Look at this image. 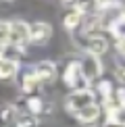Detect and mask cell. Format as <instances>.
<instances>
[{
    "label": "cell",
    "mask_w": 125,
    "mask_h": 127,
    "mask_svg": "<svg viewBox=\"0 0 125 127\" xmlns=\"http://www.w3.org/2000/svg\"><path fill=\"white\" fill-rule=\"evenodd\" d=\"M121 127H125V123H123V125H121Z\"/></svg>",
    "instance_id": "19"
},
{
    "label": "cell",
    "mask_w": 125,
    "mask_h": 127,
    "mask_svg": "<svg viewBox=\"0 0 125 127\" xmlns=\"http://www.w3.org/2000/svg\"><path fill=\"white\" fill-rule=\"evenodd\" d=\"M0 56H2V61H8V63H17L21 59V48L19 46H4V48H0Z\"/></svg>",
    "instance_id": "9"
},
{
    "label": "cell",
    "mask_w": 125,
    "mask_h": 127,
    "mask_svg": "<svg viewBox=\"0 0 125 127\" xmlns=\"http://www.w3.org/2000/svg\"><path fill=\"white\" fill-rule=\"evenodd\" d=\"M38 77H35V73H33V69H29L27 73H25L23 75V83H21V86H23V90L25 92H35V90H38Z\"/></svg>",
    "instance_id": "10"
},
{
    "label": "cell",
    "mask_w": 125,
    "mask_h": 127,
    "mask_svg": "<svg viewBox=\"0 0 125 127\" xmlns=\"http://www.w3.org/2000/svg\"><path fill=\"white\" fill-rule=\"evenodd\" d=\"M79 21H81V13L73 10V13H69V15L65 17V27H67V29H75L77 25H79Z\"/></svg>",
    "instance_id": "13"
},
{
    "label": "cell",
    "mask_w": 125,
    "mask_h": 127,
    "mask_svg": "<svg viewBox=\"0 0 125 127\" xmlns=\"http://www.w3.org/2000/svg\"><path fill=\"white\" fill-rule=\"evenodd\" d=\"M100 92H102V96L106 98V102L111 104V83H108V81H102V83H100Z\"/></svg>",
    "instance_id": "17"
},
{
    "label": "cell",
    "mask_w": 125,
    "mask_h": 127,
    "mask_svg": "<svg viewBox=\"0 0 125 127\" xmlns=\"http://www.w3.org/2000/svg\"><path fill=\"white\" fill-rule=\"evenodd\" d=\"M50 35H52V27L46 21H35L29 27V42H33V44H44L50 40Z\"/></svg>",
    "instance_id": "4"
},
{
    "label": "cell",
    "mask_w": 125,
    "mask_h": 127,
    "mask_svg": "<svg viewBox=\"0 0 125 127\" xmlns=\"http://www.w3.org/2000/svg\"><path fill=\"white\" fill-rule=\"evenodd\" d=\"M8 46V21H0V48Z\"/></svg>",
    "instance_id": "14"
},
{
    "label": "cell",
    "mask_w": 125,
    "mask_h": 127,
    "mask_svg": "<svg viewBox=\"0 0 125 127\" xmlns=\"http://www.w3.org/2000/svg\"><path fill=\"white\" fill-rule=\"evenodd\" d=\"M29 42V25L23 21H8V44L23 46Z\"/></svg>",
    "instance_id": "2"
},
{
    "label": "cell",
    "mask_w": 125,
    "mask_h": 127,
    "mask_svg": "<svg viewBox=\"0 0 125 127\" xmlns=\"http://www.w3.org/2000/svg\"><path fill=\"white\" fill-rule=\"evenodd\" d=\"M17 127H38V119L29 113H21L17 117Z\"/></svg>",
    "instance_id": "12"
},
{
    "label": "cell",
    "mask_w": 125,
    "mask_h": 127,
    "mask_svg": "<svg viewBox=\"0 0 125 127\" xmlns=\"http://www.w3.org/2000/svg\"><path fill=\"white\" fill-rule=\"evenodd\" d=\"M27 106H29L27 113L35 117V115H38L40 110H42V100H40V98H29V100H27Z\"/></svg>",
    "instance_id": "15"
},
{
    "label": "cell",
    "mask_w": 125,
    "mask_h": 127,
    "mask_svg": "<svg viewBox=\"0 0 125 127\" xmlns=\"http://www.w3.org/2000/svg\"><path fill=\"white\" fill-rule=\"evenodd\" d=\"M17 73V63H8L0 59V79H10Z\"/></svg>",
    "instance_id": "11"
},
{
    "label": "cell",
    "mask_w": 125,
    "mask_h": 127,
    "mask_svg": "<svg viewBox=\"0 0 125 127\" xmlns=\"http://www.w3.org/2000/svg\"><path fill=\"white\" fill-rule=\"evenodd\" d=\"M92 102H96V100H94V94L90 92V90H88V92H73V94L67 96L65 106H67L69 113L75 115V113H79L83 106H88V104H92Z\"/></svg>",
    "instance_id": "3"
},
{
    "label": "cell",
    "mask_w": 125,
    "mask_h": 127,
    "mask_svg": "<svg viewBox=\"0 0 125 127\" xmlns=\"http://www.w3.org/2000/svg\"><path fill=\"white\" fill-rule=\"evenodd\" d=\"M86 48H88V52H90V56H102L104 52L108 50V44H106V40L102 38V35H96V33H92L90 38H88V42H86Z\"/></svg>",
    "instance_id": "6"
},
{
    "label": "cell",
    "mask_w": 125,
    "mask_h": 127,
    "mask_svg": "<svg viewBox=\"0 0 125 127\" xmlns=\"http://www.w3.org/2000/svg\"><path fill=\"white\" fill-rule=\"evenodd\" d=\"M119 50H121V56H125V38H119Z\"/></svg>",
    "instance_id": "18"
},
{
    "label": "cell",
    "mask_w": 125,
    "mask_h": 127,
    "mask_svg": "<svg viewBox=\"0 0 125 127\" xmlns=\"http://www.w3.org/2000/svg\"><path fill=\"white\" fill-rule=\"evenodd\" d=\"M65 83L69 86L71 90H75V92H88V77L86 73H83V69L79 63H71L69 67H67L65 71Z\"/></svg>",
    "instance_id": "1"
},
{
    "label": "cell",
    "mask_w": 125,
    "mask_h": 127,
    "mask_svg": "<svg viewBox=\"0 0 125 127\" xmlns=\"http://www.w3.org/2000/svg\"><path fill=\"white\" fill-rule=\"evenodd\" d=\"M81 69H83V73H86V77H88V81H90L92 77H98L100 75V61L96 59V56H88L83 63H79Z\"/></svg>",
    "instance_id": "8"
},
{
    "label": "cell",
    "mask_w": 125,
    "mask_h": 127,
    "mask_svg": "<svg viewBox=\"0 0 125 127\" xmlns=\"http://www.w3.org/2000/svg\"><path fill=\"white\" fill-rule=\"evenodd\" d=\"M117 77L125 81V56H119L117 59Z\"/></svg>",
    "instance_id": "16"
},
{
    "label": "cell",
    "mask_w": 125,
    "mask_h": 127,
    "mask_svg": "<svg viewBox=\"0 0 125 127\" xmlns=\"http://www.w3.org/2000/svg\"><path fill=\"white\" fill-rule=\"evenodd\" d=\"M33 73H35V77H38L40 83H50V81L56 79V67L50 61H40L33 67Z\"/></svg>",
    "instance_id": "5"
},
{
    "label": "cell",
    "mask_w": 125,
    "mask_h": 127,
    "mask_svg": "<svg viewBox=\"0 0 125 127\" xmlns=\"http://www.w3.org/2000/svg\"><path fill=\"white\" fill-rule=\"evenodd\" d=\"M98 115H100V108H98L96 102H92V104H88V106H83L79 113H75V117L79 119L81 123H92V121L98 119Z\"/></svg>",
    "instance_id": "7"
}]
</instances>
